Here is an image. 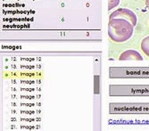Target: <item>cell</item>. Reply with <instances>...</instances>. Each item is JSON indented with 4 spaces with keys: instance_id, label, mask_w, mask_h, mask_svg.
Here are the masks:
<instances>
[{
    "instance_id": "cell-2",
    "label": "cell",
    "mask_w": 149,
    "mask_h": 131,
    "mask_svg": "<svg viewBox=\"0 0 149 131\" xmlns=\"http://www.w3.org/2000/svg\"><path fill=\"white\" fill-rule=\"evenodd\" d=\"M112 19H125L129 21L130 22H131L133 26H136L137 21H138L137 15H135L131 10L127 9V8H119L113 11L109 17V20H112Z\"/></svg>"
},
{
    "instance_id": "cell-1",
    "label": "cell",
    "mask_w": 149,
    "mask_h": 131,
    "mask_svg": "<svg viewBox=\"0 0 149 131\" xmlns=\"http://www.w3.org/2000/svg\"><path fill=\"white\" fill-rule=\"evenodd\" d=\"M134 26L125 19H112L108 23V36L113 42L123 43L132 37Z\"/></svg>"
},
{
    "instance_id": "cell-3",
    "label": "cell",
    "mask_w": 149,
    "mask_h": 131,
    "mask_svg": "<svg viewBox=\"0 0 149 131\" xmlns=\"http://www.w3.org/2000/svg\"><path fill=\"white\" fill-rule=\"evenodd\" d=\"M120 61H143L142 55L139 53L138 51L129 49L120 54L119 57Z\"/></svg>"
},
{
    "instance_id": "cell-6",
    "label": "cell",
    "mask_w": 149,
    "mask_h": 131,
    "mask_svg": "<svg viewBox=\"0 0 149 131\" xmlns=\"http://www.w3.org/2000/svg\"><path fill=\"white\" fill-rule=\"evenodd\" d=\"M146 6L149 9V0H146Z\"/></svg>"
},
{
    "instance_id": "cell-5",
    "label": "cell",
    "mask_w": 149,
    "mask_h": 131,
    "mask_svg": "<svg viewBox=\"0 0 149 131\" xmlns=\"http://www.w3.org/2000/svg\"><path fill=\"white\" fill-rule=\"evenodd\" d=\"M120 3V0H108V10H112L115 8Z\"/></svg>"
},
{
    "instance_id": "cell-4",
    "label": "cell",
    "mask_w": 149,
    "mask_h": 131,
    "mask_svg": "<svg viewBox=\"0 0 149 131\" xmlns=\"http://www.w3.org/2000/svg\"><path fill=\"white\" fill-rule=\"evenodd\" d=\"M141 49L146 55L149 57V36L146 37L141 42Z\"/></svg>"
}]
</instances>
